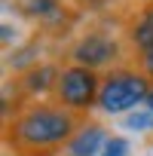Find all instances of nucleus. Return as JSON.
I'll return each mask as SVG.
<instances>
[{
	"mask_svg": "<svg viewBox=\"0 0 153 156\" xmlns=\"http://www.w3.org/2000/svg\"><path fill=\"white\" fill-rule=\"evenodd\" d=\"M52 80L58 83V76H55L52 67H34L31 73H25V89L28 92H46L52 86Z\"/></svg>",
	"mask_w": 153,
	"mask_h": 156,
	"instance_id": "0eeeda50",
	"label": "nucleus"
},
{
	"mask_svg": "<svg viewBox=\"0 0 153 156\" xmlns=\"http://www.w3.org/2000/svg\"><path fill=\"white\" fill-rule=\"evenodd\" d=\"M132 40H135V46L141 52H150L153 49V3L138 16V22L132 28Z\"/></svg>",
	"mask_w": 153,
	"mask_h": 156,
	"instance_id": "423d86ee",
	"label": "nucleus"
},
{
	"mask_svg": "<svg viewBox=\"0 0 153 156\" xmlns=\"http://www.w3.org/2000/svg\"><path fill=\"white\" fill-rule=\"evenodd\" d=\"M150 92L153 89L147 83V76L132 73V70H116V73H110L107 80L101 83L98 107L104 113H126V110H135L141 101L147 104Z\"/></svg>",
	"mask_w": 153,
	"mask_h": 156,
	"instance_id": "f03ea898",
	"label": "nucleus"
},
{
	"mask_svg": "<svg viewBox=\"0 0 153 156\" xmlns=\"http://www.w3.org/2000/svg\"><path fill=\"white\" fill-rule=\"evenodd\" d=\"M123 126L132 129V132H153V113L150 110H135V113L126 116Z\"/></svg>",
	"mask_w": 153,
	"mask_h": 156,
	"instance_id": "6e6552de",
	"label": "nucleus"
},
{
	"mask_svg": "<svg viewBox=\"0 0 153 156\" xmlns=\"http://www.w3.org/2000/svg\"><path fill=\"white\" fill-rule=\"evenodd\" d=\"M116 52H119V49H116V43H113L110 37H104V34H89V37H83L80 43L73 46V61L80 64V67L95 70V67L113 61Z\"/></svg>",
	"mask_w": 153,
	"mask_h": 156,
	"instance_id": "20e7f679",
	"label": "nucleus"
},
{
	"mask_svg": "<svg viewBox=\"0 0 153 156\" xmlns=\"http://www.w3.org/2000/svg\"><path fill=\"white\" fill-rule=\"evenodd\" d=\"M70 116L58 107H31L16 122V135L28 147H55L70 138Z\"/></svg>",
	"mask_w": 153,
	"mask_h": 156,
	"instance_id": "f257e3e1",
	"label": "nucleus"
},
{
	"mask_svg": "<svg viewBox=\"0 0 153 156\" xmlns=\"http://www.w3.org/2000/svg\"><path fill=\"white\" fill-rule=\"evenodd\" d=\"M147 110L153 113V92H150V98H147Z\"/></svg>",
	"mask_w": 153,
	"mask_h": 156,
	"instance_id": "f8f14e48",
	"label": "nucleus"
},
{
	"mask_svg": "<svg viewBox=\"0 0 153 156\" xmlns=\"http://www.w3.org/2000/svg\"><path fill=\"white\" fill-rule=\"evenodd\" d=\"M28 12H34V16H58V3L55 0H28Z\"/></svg>",
	"mask_w": 153,
	"mask_h": 156,
	"instance_id": "9d476101",
	"label": "nucleus"
},
{
	"mask_svg": "<svg viewBox=\"0 0 153 156\" xmlns=\"http://www.w3.org/2000/svg\"><path fill=\"white\" fill-rule=\"evenodd\" d=\"M92 3H98V0H92Z\"/></svg>",
	"mask_w": 153,
	"mask_h": 156,
	"instance_id": "ddd939ff",
	"label": "nucleus"
},
{
	"mask_svg": "<svg viewBox=\"0 0 153 156\" xmlns=\"http://www.w3.org/2000/svg\"><path fill=\"white\" fill-rule=\"evenodd\" d=\"M129 141L123 138V135H110L107 141H104V150H101V156H129Z\"/></svg>",
	"mask_w": 153,
	"mask_h": 156,
	"instance_id": "1a4fd4ad",
	"label": "nucleus"
},
{
	"mask_svg": "<svg viewBox=\"0 0 153 156\" xmlns=\"http://www.w3.org/2000/svg\"><path fill=\"white\" fill-rule=\"evenodd\" d=\"M141 64H144V73L153 80V49L150 52H144V58H141Z\"/></svg>",
	"mask_w": 153,
	"mask_h": 156,
	"instance_id": "9b49d317",
	"label": "nucleus"
},
{
	"mask_svg": "<svg viewBox=\"0 0 153 156\" xmlns=\"http://www.w3.org/2000/svg\"><path fill=\"white\" fill-rule=\"evenodd\" d=\"M98 76L95 70L89 67H80V64H73L67 70L58 73V98L64 107H73V110H86L92 101H98Z\"/></svg>",
	"mask_w": 153,
	"mask_h": 156,
	"instance_id": "7ed1b4c3",
	"label": "nucleus"
},
{
	"mask_svg": "<svg viewBox=\"0 0 153 156\" xmlns=\"http://www.w3.org/2000/svg\"><path fill=\"white\" fill-rule=\"evenodd\" d=\"M104 141H107V135H104L101 126H86L83 132H76V135L70 138L67 153H70V156H101Z\"/></svg>",
	"mask_w": 153,
	"mask_h": 156,
	"instance_id": "39448f33",
	"label": "nucleus"
}]
</instances>
